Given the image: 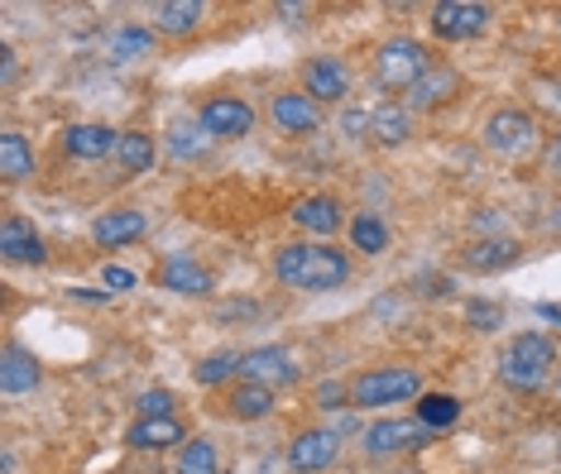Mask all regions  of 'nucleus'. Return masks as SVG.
Returning <instances> with one entry per match:
<instances>
[{
  "mask_svg": "<svg viewBox=\"0 0 561 474\" xmlns=\"http://www.w3.org/2000/svg\"><path fill=\"white\" fill-rule=\"evenodd\" d=\"M278 284L302 288V292H331L351 278V259L331 245H284L274 259Z\"/></svg>",
  "mask_w": 561,
  "mask_h": 474,
  "instance_id": "f257e3e1",
  "label": "nucleus"
},
{
  "mask_svg": "<svg viewBox=\"0 0 561 474\" xmlns=\"http://www.w3.org/2000/svg\"><path fill=\"white\" fill-rule=\"evenodd\" d=\"M552 365H557V345L552 336H542V331H523L504 345L500 355V379L508 389L518 393H538L547 379H552Z\"/></svg>",
  "mask_w": 561,
  "mask_h": 474,
  "instance_id": "f03ea898",
  "label": "nucleus"
},
{
  "mask_svg": "<svg viewBox=\"0 0 561 474\" xmlns=\"http://www.w3.org/2000/svg\"><path fill=\"white\" fill-rule=\"evenodd\" d=\"M432 68V54L417 38H389V44H379V54H375V82L385 86V92L393 96H408L417 82H423V72Z\"/></svg>",
  "mask_w": 561,
  "mask_h": 474,
  "instance_id": "7ed1b4c3",
  "label": "nucleus"
},
{
  "mask_svg": "<svg viewBox=\"0 0 561 474\" xmlns=\"http://www.w3.org/2000/svg\"><path fill=\"white\" fill-rule=\"evenodd\" d=\"M413 393H423V374L417 369H365L351 383V407H385V403H408Z\"/></svg>",
  "mask_w": 561,
  "mask_h": 474,
  "instance_id": "20e7f679",
  "label": "nucleus"
},
{
  "mask_svg": "<svg viewBox=\"0 0 561 474\" xmlns=\"http://www.w3.org/2000/svg\"><path fill=\"white\" fill-rule=\"evenodd\" d=\"M533 144H538V125H533V115L494 111L490 120H484V149L500 153V159H518V153H528Z\"/></svg>",
  "mask_w": 561,
  "mask_h": 474,
  "instance_id": "39448f33",
  "label": "nucleus"
},
{
  "mask_svg": "<svg viewBox=\"0 0 561 474\" xmlns=\"http://www.w3.org/2000/svg\"><path fill=\"white\" fill-rule=\"evenodd\" d=\"M490 5H476V0H442L432 5V34L446 38V44H461V38H476L490 30Z\"/></svg>",
  "mask_w": 561,
  "mask_h": 474,
  "instance_id": "423d86ee",
  "label": "nucleus"
},
{
  "mask_svg": "<svg viewBox=\"0 0 561 474\" xmlns=\"http://www.w3.org/2000/svg\"><path fill=\"white\" fill-rule=\"evenodd\" d=\"M427 441H432V431L417 417H385L365 431L369 455H399V451H413V446H427Z\"/></svg>",
  "mask_w": 561,
  "mask_h": 474,
  "instance_id": "0eeeda50",
  "label": "nucleus"
},
{
  "mask_svg": "<svg viewBox=\"0 0 561 474\" xmlns=\"http://www.w3.org/2000/svg\"><path fill=\"white\" fill-rule=\"evenodd\" d=\"M240 379L264 383V389H284V383L298 379V360H293V350H284V345H260V350H245Z\"/></svg>",
  "mask_w": 561,
  "mask_h": 474,
  "instance_id": "6e6552de",
  "label": "nucleus"
},
{
  "mask_svg": "<svg viewBox=\"0 0 561 474\" xmlns=\"http://www.w3.org/2000/svg\"><path fill=\"white\" fill-rule=\"evenodd\" d=\"M197 120H202V130H207L211 139H240V135H250L254 111L240 96H211L207 106H202Z\"/></svg>",
  "mask_w": 561,
  "mask_h": 474,
  "instance_id": "1a4fd4ad",
  "label": "nucleus"
},
{
  "mask_svg": "<svg viewBox=\"0 0 561 474\" xmlns=\"http://www.w3.org/2000/svg\"><path fill=\"white\" fill-rule=\"evenodd\" d=\"M456 92H461V72L456 68H446V62H432V68L423 72V82L413 86V92L403 96V106L408 111H437V106H446Z\"/></svg>",
  "mask_w": 561,
  "mask_h": 474,
  "instance_id": "9d476101",
  "label": "nucleus"
},
{
  "mask_svg": "<svg viewBox=\"0 0 561 474\" xmlns=\"http://www.w3.org/2000/svg\"><path fill=\"white\" fill-rule=\"evenodd\" d=\"M336 431H322V427H312V431H298L288 446V465L298 470V474H317V470H327L331 460H336Z\"/></svg>",
  "mask_w": 561,
  "mask_h": 474,
  "instance_id": "9b49d317",
  "label": "nucleus"
},
{
  "mask_svg": "<svg viewBox=\"0 0 561 474\" xmlns=\"http://www.w3.org/2000/svg\"><path fill=\"white\" fill-rule=\"evenodd\" d=\"M159 288L183 292V298H207V292L216 288V278L197 259H187V254H173V259H163V268H159Z\"/></svg>",
  "mask_w": 561,
  "mask_h": 474,
  "instance_id": "f8f14e48",
  "label": "nucleus"
},
{
  "mask_svg": "<svg viewBox=\"0 0 561 474\" xmlns=\"http://www.w3.org/2000/svg\"><path fill=\"white\" fill-rule=\"evenodd\" d=\"M0 250H5L10 264H44V235L34 230V221H24V216H5V226H0Z\"/></svg>",
  "mask_w": 561,
  "mask_h": 474,
  "instance_id": "ddd939ff",
  "label": "nucleus"
},
{
  "mask_svg": "<svg viewBox=\"0 0 561 474\" xmlns=\"http://www.w3.org/2000/svg\"><path fill=\"white\" fill-rule=\"evenodd\" d=\"M270 115H274L278 130H288V135H312L317 125H322V106L302 92H278Z\"/></svg>",
  "mask_w": 561,
  "mask_h": 474,
  "instance_id": "4468645a",
  "label": "nucleus"
},
{
  "mask_svg": "<svg viewBox=\"0 0 561 474\" xmlns=\"http://www.w3.org/2000/svg\"><path fill=\"white\" fill-rule=\"evenodd\" d=\"M518 254H523V245L514 235H490V240H476L466 254H461V264L470 268V274H500V268H508V264H518Z\"/></svg>",
  "mask_w": 561,
  "mask_h": 474,
  "instance_id": "2eb2a0df",
  "label": "nucleus"
},
{
  "mask_svg": "<svg viewBox=\"0 0 561 474\" xmlns=\"http://www.w3.org/2000/svg\"><path fill=\"white\" fill-rule=\"evenodd\" d=\"M302 86H308V96L322 106V101H341L351 86V72L341 58H312L308 68H302Z\"/></svg>",
  "mask_w": 561,
  "mask_h": 474,
  "instance_id": "dca6fc26",
  "label": "nucleus"
},
{
  "mask_svg": "<svg viewBox=\"0 0 561 474\" xmlns=\"http://www.w3.org/2000/svg\"><path fill=\"white\" fill-rule=\"evenodd\" d=\"M0 360H5V365H0V389H5L10 398H20V393H34V389H39L44 369H39V360H34L30 350H24V345L10 340Z\"/></svg>",
  "mask_w": 561,
  "mask_h": 474,
  "instance_id": "f3484780",
  "label": "nucleus"
},
{
  "mask_svg": "<svg viewBox=\"0 0 561 474\" xmlns=\"http://www.w3.org/2000/svg\"><path fill=\"white\" fill-rule=\"evenodd\" d=\"M149 230V216L145 211H130V207H121V211H106V216H96V226H92V240L96 245H130V240H139Z\"/></svg>",
  "mask_w": 561,
  "mask_h": 474,
  "instance_id": "a211bd4d",
  "label": "nucleus"
},
{
  "mask_svg": "<svg viewBox=\"0 0 561 474\" xmlns=\"http://www.w3.org/2000/svg\"><path fill=\"white\" fill-rule=\"evenodd\" d=\"M116 139L121 130H111V125H68L62 130V149L72 159H106V153H116Z\"/></svg>",
  "mask_w": 561,
  "mask_h": 474,
  "instance_id": "6ab92c4d",
  "label": "nucleus"
},
{
  "mask_svg": "<svg viewBox=\"0 0 561 474\" xmlns=\"http://www.w3.org/2000/svg\"><path fill=\"white\" fill-rule=\"evenodd\" d=\"M408 135H413V111L408 106H375L369 111V139L375 144H385V149H399V144H408Z\"/></svg>",
  "mask_w": 561,
  "mask_h": 474,
  "instance_id": "aec40b11",
  "label": "nucleus"
},
{
  "mask_svg": "<svg viewBox=\"0 0 561 474\" xmlns=\"http://www.w3.org/2000/svg\"><path fill=\"white\" fill-rule=\"evenodd\" d=\"M293 221H298L302 230H312V235H336V230H341V201L327 197V192L302 197L298 207H293Z\"/></svg>",
  "mask_w": 561,
  "mask_h": 474,
  "instance_id": "412c9836",
  "label": "nucleus"
},
{
  "mask_svg": "<svg viewBox=\"0 0 561 474\" xmlns=\"http://www.w3.org/2000/svg\"><path fill=\"white\" fill-rule=\"evenodd\" d=\"M125 441L135 446V451H163V446L173 441H187L183 427H178V417H139L130 431H125Z\"/></svg>",
  "mask_w": 561,
  "mask_h": 474,
  "instance_id": "4be33fe9",
  "label": "nucleus"
},
{
  "mask_svg": "<svg viewBox=\"0 0 561 474\" xmlns=\"http://www.w3.org/2000/svg\"><path fill=\"white\" fill-rule=\"evenodd\" d=\"M154 139H149L145 130H121V139H116V153H111V159H116V169L121 173H149L154 169Z\"/></svg>",
  "mask_w": 561,
  "mask_h": 474,
  "instance_id": "5701e85b",
  "label": "nucleus"
},
{
  "mask_svg": "<svg viewBox=\"0 0 561 474\" xmlns=\"http://www.w3.org/2000/svg\"><path fill=\"white\" fill-rule=\"evenodd\" d=\"M226 407L240 417V421H254V417H270L274 413V389H264V383H236L231 393H226Z\"/></svg>",
  "mask_w": 561,
  "mask_h": 474,
  "instance_id": "b1692460",
  "label": "nucleus"
},
{
  "mask_svg": "<svg viewBox=\"0 0 561 474\" xmlns=\"http://www.w3.org/2000/svg\"><path fill=\"white\" fill-rule=\"evenodd\" d=\"M0 173H5V183H20V177L34 173V149H30V139L15 130L0 135Z\"/></svg>",
  "mask_w": 561,
  "mask_h": 474,
  "instance_id": "393cba45",
  "label": "nucleus"
},
{
  "mask_svg": "<svg viewBox=\"0 0 561 474\" xmlns=\"http://www.w3.org/2000/svg\"><path fill=\"white\" fill-rule=\"evenodd\" d=\"M149 15H154V24L163 34H187V30H197L202 5L197 0H163V5H154Z\"/></svg>",
  "mask_w": 561,
  "mask_h": 474,
  "instance_id": "a878e982",
  "label": "nucleus"
},
{
  "mask_svg": "<svg viewBox=\"0 0 561 474\" xmlns=\"http://www.w3.org/2000/svg\"><path fill=\"white\" fill-rule=\"evenodd\" d=\"M351 245L360 250V254H385L389 250V226L379 221L375 211L351 216Z\"/></svg>",
  "mask_w": 561,
  "mask_h": 474,
  "instance_id": "bb28decb",
  "label": "nucleus"
},
{
  "mask_svg": "<svg viewBox=\"0 0 561 474\" xmlns=\"http://www.w3.org/2000/svg\"><path fill=\"white\" fill-rule=\"evenodd\" d=\"M207 149H211V135L202 130V120H187V125H173V130H169V153L178 163H183V159H202Z\"/></svg>",
  "mask_w": 561,
  "mask_h": 474,
  "instance_id": "cd10ccee",
  "label": "nucleus"
},
{
  "mask_svg": "<svg viewBox=\"0 0 561 474\" xmlns=\"http://www.w3.org/2000/svg\"><path fill=\"white\" fill-rule=\"evenodd\" d=\"M456 417H461V403H456L451 393H427V398H417V421H423L427 431L451 427Z\"/></svg>",
  "mask_w": 561,
  "mask_h": 474,
  "instance_id": "c85d7f7f",
  "label": "nucleus"
},
{
  "mask_svg": "<svg viewBox=\"0 0 561 474\" xmlns=\"http://www.w3.org/2000/svg\"><path fill=\"white\" fill-rule=\"evenodd\" d=\"M240 365H245V355H240V350H216V355H207V360L197 365V383L216 389V383L236 379V374H240Z\"/></svg>",
  "mask_w": 561,
  "mask_h": 474,
  "instance_id": "c756f323",
  "label": "nucleus"
},
{
  "mask_svg": "<svg viewBox=\"0 0 561 474\" xmlns=\"http://www.w3.org/2000/svg\"><path fill=\"white\" fill-rule=\"evenodd\" d=\"M216 446L211 441H202V437H193V441H183V451H178V474H216Z\"/></svg>",
  "mask_w": 561,
  "mask_h": 474,
  "instance_id": "7c9ffc66",
  "label": "nucleus"
},
{
  "mask_svg": "<svg viewBox=\"0 0 561 474\" xmlns=\"http://www.w3.org/2000/svg\"><path fill=\"white\" fill-rule=\"evenodd\" d=\"M154 48V30H139V24H125V30L111 38V58H135Z\"/></svg>",
  "mask_w": 561,
  "mask_h": 474,
  "instance_id": "2f4dec72",
  "label": "nucleus"
},
{
  "mask_svg": "<svg viewBox=\"0 0 561 474\" xmlns=\"http://www.w3.org/2000/svg\"><path fill=\"white\" fill-rule=\"evenodd\" d=\"M466 322L476 326V331H500V322H504V312L494 302H466Z\"/></svg>",
  "mask_w": 561,
  "mask_h": 474,
  "instance_id": "473e14b6",
  "label": "nucleus"
},
{
  "mask_svg": "<svg viewBox=\"0 0 561 474\" xmlns=\"http://www.w3.org/2000/svg\"><path fill=\"white\" fill-rule=\"evenodd\" d=\"M139 417H173V393L169 389H149V393H139Z\"/></svg>",
  "mask_w": 561,
  "mask_h": 474,
  "instance_id": "72a5a7b5",
  "label": "nucleus"
},
{
  "mask_svg": "<svg viewBox=\"0 0 561 474\" xmlns=\"http://www.w3.org/2000/svg\"><path fill=\"white\" fill-rule=\"evenodd\" d=\"M101 284H106L111 292H125V288H135V274H130V268H121V264H106Z\"/></svg>",
  "mask_w": 561,
  "mask_h": 474,
  "instance_id": "f704fd0d",
  "label": "nucleus"
},
{
  "mask_svg": "<svg viewBox=\"0 0 561 474\" xmlns=\"http://www.w3.org/2000/svg\"><path fill=\"white\" fill-rule=\"evenodd\" d=\"M351 398V389H341V383H322V389H317V407H341Z\"/></svg>",
  "mask_w": 561,
  "mask_h": 474,
  "instance_id": "c9c22d12",
  "label": "nucleus"
},
{
  "mask_svg": "<svg viewBox=\"0 0 561 474\" xmlns=\"http://www.w3.org/2000/svg\"><path fill=\"white\" fill-rule=\"evenodd\" d=\"M476 230H484V240H490V235H500V230H504V216H500V211H490V207H484V211L476 216Z\"/></svg>",
  "mask_w": 561,
  "mask_h": 474,
  "instance_id": "e433bc0d",
  "label": "nucleus"
},
{
  "mask_svg": "<svg viewBox=\"0 0 561 474\" xmlns=\"http://www.w3.org/2000/svg\"><path fill=\"white\" fill-rule=\"evenodd\" d=\"M341 125H346V135H369V111H346Z\"/></svg>",
  "mask_w": 561,
  "mask_h": 474,
  "instance_id": "4c0bfd02",
  "label": "nucleus"
},
{
  "mask_svg": "<svg viewBox=\"0 0 561 474\" xmlns=\"http://www.w3.org/2000/svg\"><path fill=\"white\" fill-rule=\"evenodd\" d=\"M547 173H557V177H561V130L547 139Z\"/></svg>",
  "mask_w": 561,
  "mask_h": 474,
  "instance_id": "58836bf2",
  "label": "nucleus"
},
{
  "mask_svg": "<svg viewBox=\"0 0 561 474\" xmlns=\"http://www.w3.org/2000/svg\"><path fill=\"white\" fill-rule=\"evenodd\" d=\"M0 77H5V82H10V77H15V48H0Z\"/></svg>",
  "mask_w": 561,
  "mask_h": 474,
  "instance_id": "ea45409f",
  "label": "nucleus"
},
{
  "mask_svg": "<svg viewBox=\"0 0 561 474\" xmlns=\"http://www.w3.org/2000/svg\"><path fill=\"white\" fill-rule=\"evenodd\" d=\"M538 316L542 322H561V307L557 302H538Z\"/></svg>",
  "mask_w": 561,
  "mask_h": 474,
  "instance_id": "a19ab883",
  "label": "nucleus"
},
{
  "mask_svg": "<svg viewBox=\"0 0 561 474\" xmlns=\"http://www.w3.org/2000/svg\"><path fill=\"white\" fill-rule=\"evenodd\" d=\"M557 393H561V374H557Z\"/></svg>",
  "mask_w": 561,
  "mask_h": 474,
  "instance_id": "79ce46f5",
  "label": "nucleus"
}]
</instances>
